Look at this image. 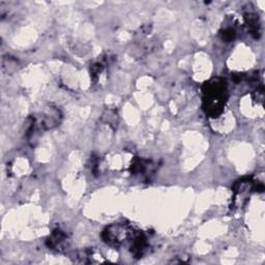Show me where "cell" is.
Returning a JSON list of instances; mask_svg holds the SVG:
<instances>
[{
  "label": "cell",
  "mask_w": 265,
  "mask_h": 265,
  "mask_svg": "<svg viewBox=\"0 0 265 265\" xmlns=\"http://www.w3.org/2000/svg\"><path fill=\"white\" fill-rule=\"evenodd\" d=\"M203 109L210 117H218L227 101V85L220 78L206 82L202 88Z\"/></svg>",
  "instance_id": "1"
},
{
  "label": "cell",
  "mask_w": 265,
  "mask_h": 265,
  "mask_svg": "<svg viewBox=\"0 0 265 265\" xmlns=\"http://www.w3.org/2000/svg\"><path fill=\"white\" fill-rule=\"evenodd\" d=\"M138 231L128 224H113L108 226L102 233L103 240L112 247H122L127 243H133Z\"/></svg>",
  "instance_id": "2"
},
{
  "label": "cell",
  "mask_w": 265,
  "mask_h": 265,
  "mask_svg": "<svg viewBox=\"0 0 265 265\" xmlns=\"http://www.w3.org/2000/svg\"><path fill=\"white\" fill-rule=\"evenodd\" d=\"M47 245L50 249L61 252L67 247V236L60 230H56L48 238Z\"/></svg>",
  "instance_id": "3"
},
{
  "label": "cell",
  "mask_w": 265,
  "mask_h": 265,
  "mask_svg": "<svg viewBox=\"0 0 265 265\" xmlns=\"http://www.w3.org/2000/svg\"><path fill=\"white\" fill-rule=\"evenodd\" d=\"M246 22L247 25L249 27V31L252 35H254V37H259L260 35V22H259V18L256 14H252L249 13L246 17Z\"/></svg>",
  "instance_id": "4"
},
{
  "label": "cell",
  "mask_w": 265,
  "mask_h": 265,
  "mask_svg": "<svg viewBox=\"0 0 265 265\" xmlns=\"http://www.w3.org/2000/svg\"><path fill=\"white\" fill-rule=\"evenodd\" d=\"M236 35V32L234 30V28L228 27V28H225L223 33H222V37L223 40L226 42H231L234 40V37Z\"/></svg>",
  "instance_id": "5"
}]
</instances>
